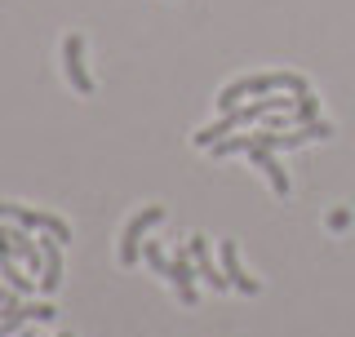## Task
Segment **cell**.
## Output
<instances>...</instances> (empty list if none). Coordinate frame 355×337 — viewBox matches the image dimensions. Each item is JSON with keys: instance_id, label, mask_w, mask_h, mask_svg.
Here are the masks:
<instances>
[{"instance_id": "cell-1", "label": "cell", "mask_w": 355, "mask_h": 337, "mask_svg": "<svg viewBox=\"0 0 355 337\" xmlns=\"http://www.w3.org/2000/svg\"><path fill=\"white\" fill-rule=\"evenodd\" d=\"M262 94H306V80L297 71H266V76H244V80H231L227 89L218 94V111H231L249 98H262Z\"/></svg>"}, {"instance_id": "cell-2", "label": "cell", "mask_w": 355, "mask_h": 337, "mask_svg": "<svg viewBox=\"0 0 355 337\" xmlns=\"http://www.w3.org/2000/svg\"><path fill=\"white\" fill-rule=\"evenodd\" d=\"M160 222H164V209H160V205H147L142 213H133L129 227H125V235H120V266H138V257H142V235H147L151 227H160Z\"/></svg>"}, {"instance_id": "cell-3", "label": "cell", "mask_w": 355, "mask_h": 337, "mask_svg": "<svg viewBox=\"0 0 355 337\" xmlns=\"http://www.w3.org/2000/svg\"><path fill=\"white\" fill-rule=\"evenodd\" d=\"M5 218H14L18 227H27V231L58 235V244H71V227H67L58 213H44V209H31V205H0V222Z\"/></svg>"}, {"instance_id": "cell-4", "label": "cell", "mask_w": 355, "mask_h": 337, "mask_svg": "<svg viewBox=\"0 0 355 337\" xmlns=\"http://www.w3.org/2000/svg\"><path fill=\"white\" fill-rule=\"evenodd\" d=\"M62 71H67V80H71L76 94H94V76H89V67H85V40L80 36H67L62 40Z\"/></svg>"}, {"instance_id": "cell-5", "label": "cell", "mask_w": 355, "mask_h": 337, "mask_svg": "<svg viewBox=\"0 0 355 337\" xmlns=\"http://www.w3.org/2000/svg\"><path fill=\"white\" fill-rule=\"evenodd\" d=\"M196 262H191V253H178V257H169V271H164V279H169V284L178 288V302H182V306H196Z\"/></svg>"}, {"instance_id": "cell-6", "label": "cell", "mask_w": 355, "mask_h": 337, "mask_svg": "<svg viewBox=\"0 0 355 337\" xmlns=\"http://www.w3.org/2000/svg\"><path fill=\"white\" fill-rule=\"evenodd\" d=\"M187 253H191L196 271H200V279H205L209 288H218V293H222V288L231 284V279L214 266V253H209V240H205V235H191V240H187Z\"/></svg>"}, {"instance_id": "cell-7", "label": "cell", "mask_w": 355, "mask_h": 337, "mask_svg": "<svg viewBox=\"0 0 355 337\" xmlns=\"http://www.w3.org/2000/svg\"><path fill=\"white\" fill-rule=\"evenodd\" d=\"M249 160L266 173V182H271V191H275L280 200L288 196V191H293V182H288V173H284V164L275 160V151H271V147H258V142H253V147H249Z\"/></svg>"}, {"instance_id": "cell-8", "label": "cell", "mask_w": 355, "mask_h": 337, "mask_svg": "<svg viewBox=\"0 0 355 337\" xmlns=\"http://www.w3.org/2000/svg\"><path fill=\"white\" fill-rule=\"evenodd\" d=\"M36 244H40V253H44L40 293L49 297V293H58V284H62V244H58V235H49V240H36Z\"/></svg>"}, {"instance_id": "cell-9", "label": "cell", "mask_w": 355, "mask_h": 337, "mask_svg": "<svg viewBox=\"0 0 355 337\" xmlns=\"http://www.w3.org/2000/svg\"><path fill=\"white\" fill-rule=\"evenodd\" d=\"M222 275L231 279V288H240V293H258V279L253 275H244V266H240V244L236 240H222Z\"/></svg>"}, {"instance_id": "cell-10", "label": "cell", "mask_w": 355, "mask_h": 337, "mask_svg": "<svg viewBox=\"0 0 355 337\" xmlns=\"http://www.w3.org/2000/svg\"><path fill=\"white\" fill-rule=\"evenodd\" d=\"M288 120H293V125H311V120H320V98L311 94V89L297 94V107L288 111Z\"/></svg>"}, {"instance_id": "cell-11", "label": "cell", "mask_w": 355, "mask_h": 337, "mask_svg": "<svg viewBox=\"0 0 355 337\" xmlns=\"http://www.w3.org/2000/svg\"><path fill=\"white\" fill-rule=\"evenodd\" d=\"M253 147V133H240V138H222V142H214V160H227V155H240V151H249Z\"/></svg>"}, {"instance_id": "cell-12", "label": "cell", "mask_w": 355, "mask_h": 337, "mask_svg": "<svg viewBox=\"0 0 355 337\" xmlns=\"http://www.w3.org/2000/svg\"><path fill=\"white\" fill-rule=\"evenodd\" d=\"M142 257H147V266H151V271H169V257H164V249H160V244H142Z\"/></svg>"}, {"instance_id": "cell-13", "label": "cell", "mask_w": 355, "mask_h": 337, "mask_svg": "<svg viewBox=\"0 0 355 337\" xmlns=\"http://www.w3.org/2000/svg\"><path fill=\"white\" fill-rule=\"evenodd\" d=\"M53 316H58V311H53L49 302H31V306H27V320H40V324H49Z\"/></svg>"}, {"instance_id": "cell-14", "label": "cell", "mask_w": 355, "mask_h": 337, "mask_svg": "<svg viewBox=\"0 0 355 337\" xmlns=\"http://www.w3.org/2000/svg\"><path fill=\"white\" fill-rule=\"evenodd\" d=\"M22 329V320H0V337H14Z\"/></svg>"}, {"instance_id": "cell-15", "label": "cell", "mask_w": 355, "mask_h": 337, "mask_svg": "<svg viewBox=\"0 0 355 337\" xmlns=\"http://www.w3.org/2000/svg\"><path fill=\"white\" fill-rule=\"evenodd\" d=\"M329 222H333V231H342V227H347V222H351V213H342V209H338V213H333Z\"/></svg>"}, {"instance_id": "cell-16", "label": "cell", "mask_w": 355, "mask_h": 337, "mask_svg": "<svg viewBox=\"0 0 355 337\" xmlns=\"http://www.w3.org/2000/svg\"><path fill=\"white\" fill-rule=\"evenodd\" d=\"M58 337H71V333H58Z\"/></svg>"}]
</instances>
